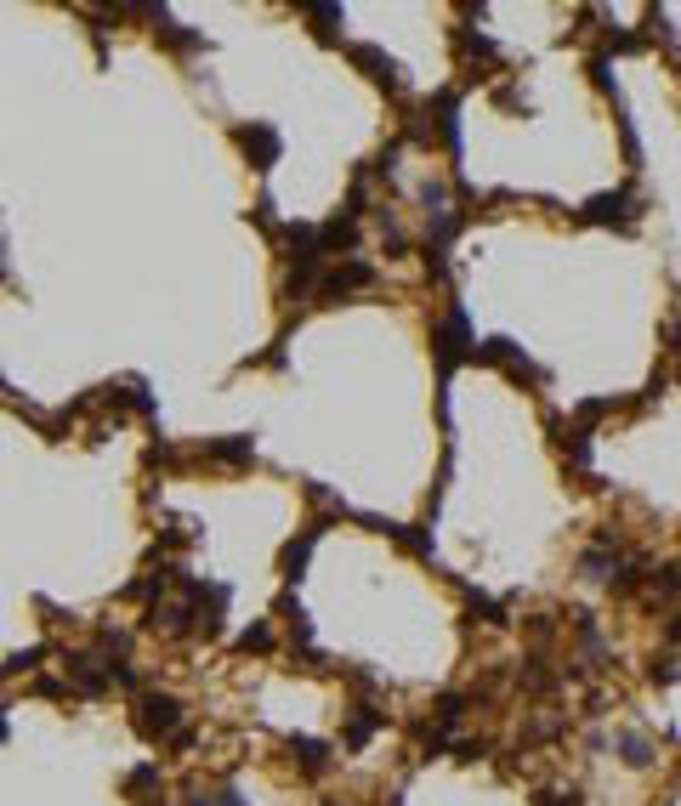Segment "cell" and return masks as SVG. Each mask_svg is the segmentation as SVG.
I'll list each match as a JSON object with an SVG mask.
<instances>
[{
    "label": "cell",
    "instance_id": "cell-3",
    "mask_svg": "<svg viewBox=\"0 0 681 806\" xmlns=\"http://www.w3.org/2000/svg\"><path fill=\"white\" fill-rule=\"evenodd\" d=\"M369 284H375V267H369L364 256H341V262H330V267H324V279H318L313 301L335 307V301L358 296V290H369Z\"/></svg>",
    "mask_w": 681,
    "mask_h": 806
},
{
    "label": "cell",
    "instance_id": "cell-12",
    "mask_svg": "<svg viewBox=\"0 0 681 806\" xmlns=\"http://www.w3.org/2000/svg\"><path fill=\"white\" fill-rule=\"evenodd\" d=\"M454 40H460V52L472 57V63H500V46H494L489 35H472V29H460Z\"/></svg>",
    "mask_w": 681,
    "mask_h": 806
},
{
    "label": "cell",
    "instance_id": "cell-6",
    "mask_svg": "<svg viewBox=\"0 0 681 806\" xmlns=\"http://www.w3.org/2000/svg\"><path fill=\"white\" fill-rule=\"evenodd\" d=\"M381 727H386V710H375V704H352L347 727H341V750H364Z\"/></svg>",
    "mask_w": 681,
    "mask_h": 806
},
{
    "label": "cell",
    "instance_id": "cell-14",
    "mask_svg": "<svg viewBox=\"0 0 681 806\" xmlns=\"http://www.w3.org/2000/svg\"><path fill=\"white\" fill-rule=\"evenodd\" d=\"M301 18L318 23V40H335V23H341V6H301Z\"/></svg>",
    "mask_w": 681,
    "mask_h": 806
},
{
    "label": "cell",
    "instance_id": "cell-7",
    "mask_svg": "<svg viewBox=\"0 0 681 806\" xmlns=\"http://www.w3.org/2000/svg\"><path fill=\"white\" fill-rule=\"evenodd\" d=\"M352 63H358V69H369V80H375V86L403 91V69L392 63V57H381L375 46H352Z\"/></svg>",
    "mask_w": 681,
    "mask_h": 806
},
{
    "label": "cell",
    "instance_id": "cell-8",
    "mask_svg": "<svg viewBox=\"0 0 681 806\" xmlns=\"http://www.w3.org/2000/svg\"><path fill=\"white\" fill-rule=\"evenodd\" d=\"M318 540H324V523H307V528H301V540H290V545H284V579H296L301 574V568H307V557H313V545Z\"/></svg>",
    "mask_w": 681,
    "mask_h": 806
},
{
    "label": "cell",
    "instance_id": "cell-10",
    "mask_svg": "<svg viewBox=\"0 0 681 806\" xmlns=\"http://www.w3.org/2000/svg\"><path fill=\"white\" fill-rule=\"evenodd\" d=\"M205 455L222 460V466H250V460H256V443L250 438H216V443H205Z\"/></svg>",
    "mask_w": 681,
    "mask_h": 806
},
{
    "label": "cell",
    "instance_id": "cell-4",
    "mask_svg": "<svg viewBox=\"0 0 681 806\" xmlns=\"http://www.w3.org/2000/svg\"><path fill=\"white\" fill-rule=\"evenodd\" d=\"M636 216H642V199L630 188L596 193V199L579 205V222H585V228H636Z\"/></svg>",
    "mask_w": 681,
    "mask_h": 806
},
{
    "label": "cell",
    "instance_id": "cell-11",
    "mask_svg": "<svg viewBox=\"0 0 681 806\" xmlns=\"http://www.w3.org/2000/svg\"><path fill=\"white\" fill-rule=\"evenodd\" d=\"M619 750H625V767H636V772L659 761V744H653L647 733H619Z\"/></svg>",
    "mask_w": 681,
    "mask_h": 806
},
{
    "label": "cell",
    "instance_id": "cell-5",
    "mask_svg": "<svg viewBox=\"0 0 681 806\" xmlns=\"http://www.w3.org/2000/svg\"><path fill=\"white\" fill-rule=\"evenodd\" d=\"M233 142L245 148V159L256 165V171H273V165H279V154H284V137L273 131V125H262V120L239 125V131H233Z\"/></svg>",
    "mask_w": 681,
    "mask_h": 806
},
{
    "label": "cell",
    "instance_id": "cell-13",
    "mask_svg": "<svg viewBox=\"0 0 681 806\" xmlns=\"http://www.w3.org/2000/svg\"><path fill=\"white\" fill-rule=\"evenodd\" d=\"M239 653H273V619H256L250 631H239Z\"/></svg>",
    "mask_w": 681,
    "mask_h": 806
},
{
    "label": "cell",
    "instance_id": "cell-1",
    "mask_svg": "<svg viewBox=\"0 0 681 806\" xmlns=\"http://www.w3.org/2000/svg\"><path fill=\"white\" fill-rule=\"evenodd\" d=\"M472 347H477V335H472V318H466V307H449L443 313V324L432 330V358H437V381L449 386V375L466 358H472Z\"/></svg>",
    "mask_w": 681,
    "mask_h": 806
},
{
    "label": "cell",
    "instance_id": "cell-2",
    "mask_svg": "<svg viewBox=\"0 0 681 806\" xmlns=\"http://www.w3.org/2000/svg\"><path fill=\"white\" fill-rule=\"evenodd\" d=\"M182 727H188L182 699H171V693H137V733L148 744H176Z\"/></svg>",
    "mask_w": 681,
    "mask_h": 806
},
{
    "label": "cell",
    "instance_id": "cell-9",
    "mask_svg": "<svg viewBox=\"0 0 681 806\" xmlns=\"http://www.w3.org/2000/svg\"><path fill=\"white\" fill-rule=\"evenodd\" d=\"M290 755H296V767L307 772V778L330 772V744H318V738H290Z\"/></svg>",
    "mask_w": 681,
    "mask_h": 806
},
{
    "label": "cell",
    "instance_id": "cell-15",
    "mask_svg": "<svg viewBox=\"0 0 681 806\" xmlns=\"http://www.w3.org/2000/svg\"><path fill=\"white\" fill-rule=\"evenodd\" d=\"M0 279H6V250H0Z\"/></svg>",
    "mask_w": 681,
    "mask_h": 806
}]
</instances>
